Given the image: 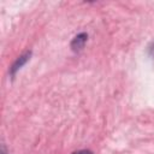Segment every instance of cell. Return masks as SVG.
<instances>
[{
	"label": "cell",
	"mask_w": 154,
	"mask_h": 154,
	"mask_svg": "<svg viewBox=\"0 0 154 154\" xmlns=\"http://www.w3.org/2000/svg\"><path fill=\"white\" fill-rule=\"evenodd\" d=\"M85 41H87V35L85 34H81V35H78V36H76L73 38L71 46H72L73 49H79V48L83 47V45H84Z\"/></svg>",
	"instance_id": "1"
},
{
	"label": "cell",
	"mask_w": 154,
	"mask_h": 154,
	"mask_svg": "<svg viewBox=\"0 0 154 154\" xmlns=\"http://www.w3.org/2000/svg\"><path fill=\"white\" fill-rule=\"evenodd\" d=\"M28 57H29V54H25V55H23V57H20L17 61H16V64L13 65V67H12V72H14L16 70H18L25 61H26V59H28Z\"/></svg>",
	"instance_id": "2"
},
{
	"label": "cell",
	"mask_w": 154,
	"mask_h": 154,
	"mask_svg": "<svg viewBox=\"0 0 154 154\" xmlns=\"http://www.w3.org/2000/svg\"><path fill=\"white\" fill-rule=\"evenodd\" d=\"M72 154H93L90 150H78V152H75Z\"/></svg>",
	"instance_id": "3"
}]
</instances>
